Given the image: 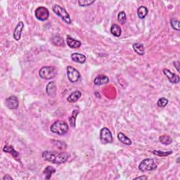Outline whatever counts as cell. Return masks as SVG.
Returning a JSON list of instances; mask_svg holds the SVG:
<instances>
[{"label": "cell", "mask_w": 180, "mask_h": 180, "mask_svg": "<svg viewBox=\"0 0 180 180\" xmlns=\"http://www.w3.org/2000/svg\"><path fill=\"white\" fill-rule=\"evenodd\" d=\"M111 32L115 37H120L122 33L121 27L117 24H113L111 27Z\"/></svg>", "instance_id": "obj_20"}, {"label": "cell", "mask_w": 180, "mask_h": 180, "mask_svg": "<svg viewBox=\"0 0 180 180\" xmlns=\"http://www.w3.org/2000/svg\"><path fill=\"white\" fill-rule=\"evenodd\" d=\"M100 139L101 143L103 144H111L113 142V139L111 132L108 128H103L100 132Z\"/></svg>", "instance_id": "obj_6"}, {"label": "cell", "mask_w": 180, "mask_h": 180, "mask_svg": "<svg viewBox=\"0 0 180 180\" xmlns=\"http://www.w3.org/2000/svg\"><path fill=\"white\" fill-rule=\"evenodd\" d=\"M42 158L45 161L54 164H62L68 158V153L66 152L57 151H44L42 153Z\"/></svg>", "instance_id": "obj_1"}, {"label": "cell", "mask_w": 180, "mask_h": 180, "mask_svg": "<svg viewBox=\"0 0 180 180\" xmlns=\"http://www.w3.org/2000/svg\"><path fill=\"white\" fill-rule=\"evenodd\" d=\"M163 73L164 75L168 78V80L172 84H177L179 82V77L177 75L172 73L170 70L168 69H163Z\"/></svg>", "instance_id": "obj_10"}, {"label": "cell", "mask_w": 180, "mask_h": 180, "mask_svg": "<svg viewBox=\"0 0 180 180\" xmlns=\"http://www.w3.org/2000/svg\"><path fill=\"white\" fill-rule=\"evenodd\" d=\"M173 65H174V66H175L176 69L177 70V71L179 72V61H174Z\"/></svg>", "instance_id": "obj_31"}, {"label": "cell", "mask_w": 180, "mask_h": 180, "mask_svg": "<svg viewBox=\"0 0 180 180\" xmlns=\"http://www.w3.org/2000/svg\"><path fill=\"white\" fill-rule=\"evenodd\" d=\"M67 76L68 80L71 82H78L81 77L79 71H77L75 68L70 66V65L67 67Z\"/></svg>", "instance_id": "obj_7"}, {"label": "cell", "mask_w": 180, "mask_h": 180, "mask_svg": "<svg viewBox=\"0 0 180 180\" xmlns=\"http://www.w3.org/2000/svg\"><path fill=\"white\" fill-rule=\"evenodd\" d=\"M134 179H147V177L146 176H141V177H136Z\"/></svg>", "instance_id": "obj_33"}, {"label": "cell", "mask_w": 180, "mask_h": 180, "mask_svg": "<svg viewBox=\"0 0 180 180\" xmlns=\"http://www.w3.org/2000/svg\"><path fill=\"white\" fill-rule=\"evenodd\" d=\"M3 179L4 180H12L13 178L9 175V174H6V175L3 177Z\"/></svg>", "instance_id": "obj_32"}, {"label": "cell", "mask_w": 180, "mask_h": 180, "mask_svg": "<svg viewBox=\"0 0 180 180\" xmlns=\"http://www.w3.org/2000/svg\"><path fill=\"white\" fill-rule=\"evenodd\" d=\"M81 96H82V93L80 91H75L70 94L67 98V101L70 103H75L80 99Z\"/></svg>", "instance_id": "obj_16"}, {"label": "cell", "mask_w": 180, "mask_h": 180, "mask_svg": "<svg viewBox=\"0 0 180 180\" xmlns=\"http://www.w3.org/2000/svg\"><path fill=\"white\" fill-rule=\"evenodd\" d=\"M168 100L166 98L163 97V98H159V100L158 101V103H157V106H158V107H160V108H164L168 105Z\"/></svg>", "instance_id": "obj_30"}, {"label": "cell", "mask_w": 180, "mask_h": 180, "mask_svg": "<svg viewBox=\"0 0 180 180\" xmlns=\"http://www.w3.org/2000/svg\"><path fill=\"white\" fill-rule=\"evenodd\" d=\"M108 82H109L108 77L104 75H98L97 77H95L94 80V85L97 86L106 85V84H107V83H108Z\"/></svg>", "instance_id": "obj_13"}, {"label": "cell", "mask_w": 180, "mask_h": 180, "mask_svg": "<svg viewBox=\"0 0 180 180\" xmlns=\"http://www.w3.org/2000/svg\"><path fill=\"white\" fill-rule=\"evenodd\" d=\"M46 92L50 97L54 98L57 96V85H56L55 82L52 81V82L48 83L46 87Z\"/></svg>", "instance_id": "obj_11"}, {"label": "cell", "mask_w": 180, "mask_h": 180, "mask_svg": "<svg viewBox=\"0 0 180 180\" xmlns=\"http://www.w3.org/2000/svg\"><path fill=\"white\" fill-rule=\"evenodd\" d=\"M52 10L55 14H57L58 16H59L63 21L66 23L68 24H70L72 23L71 19H70V15L66 11L63 7L58 4H55L52 6Z\"/></svg>", "instance_id": "obj_3"}, {"label": "cell", "mask_w": 180, "mask_h": 180, "mask_svg": "<svg viewBox=\"0 0 180 180\" xmlns=\"http://www.w3.org/2000/svg\"><path fill=\"white\" fill-rule=\"evenodd\" d=\"M157 168V165L154 160L151 158H146L143 160L139 165V169L142 172L154 170Z\"/></svg>", "instance_id": "obj_5"}, {"label": "cell", "mask_w": 180, "mask_h": 180, "mask_svg": "<svg viewBox=\"0 0 180 180\" xmlns=\"http://www.w3.org/2000/svg\"><path fill=\"white\" fill-rule=\"evenodd\" d=\"M56 41L55 43H54V44L56 46H63L64 45V42H63V38H61L59 36H56L54 38H52V42Z\"/></svg>", "instance_id": "obj_28"}, {"label": "cell", "mask_w": 180, "mask_h": 180, "mask_svg": "<svg viewBox=\"0 0 180 180\" xmlns=\"http://www.w3.org/2000/svg\"><path fill=\"white\" fill-rule=\"evenodd\" d=\"M3 151L5 152V153H8L11 154V155L14 157H15V158H18V157L19 156V153H18L16 150H15V149H14V147L11 145H8V144H6V145L4 147Z\"/></svg>", "instance_id": "obj_18"}, {"label": "cell", "mask_w": 180, "mask_h": 180, "mask_svg": "<svg viewBox=\"0 0 180 180\" xmlns=\"http://www.w3.org/2000/svg\"><path fill=\"white\" fill-rule=\"evenodd\" d=\"M66 42L68 47L72 48V49H77V48L80 47L81 45H82V43H81L80 41L73 39V38H72L70 36L67 37Z\"/></svg>", "instance_id": "obj_14"}, {"label": "cell", "mask_w": 180, "mask_h": 180, "mask_svg": "<svg viewBox=\"0 0 180 180\" xmlns=\"http://www.w3.org/2000/svg\"><path fill=\"white\" fill-rule=\"evenodd\" d=\"M50 130L53 133L62 136L68 132V125L65 121L58 120L55 122L54 124H52V125L50 128Z\"/></svg>", "instance_id": "obj_2"}, {"label": "cell", "mask_w": 180, "mask_h": 180, "mask_svg": "<svg viewBox=\"0 0 180 180\" xmlns=\"http://www.w3.org/2000/svg\"><path fill=\"white\" fill-rule=\"evenodd\" d=\"M79 114V110H78L77 108L75 109V110H73V113H72V115L68 119V121H69V124L70 125V126L72 127V128H75V120H76V117H77V115Z\"/></svg>", "instance_id": "obj_21"}, {"label": "cell", "mask_w": 180, "mask_h": 180, "mask_svg": "<svg viewBox=\"0 0 180 180\" xmlns=\"http://www.w3.org/2000/svg\"><path fill=\"white\" fill-rule=\"evenodd\" d=\"M118 140L125 145L130 146L132 145V141L130 138H128L125 134L123 132H119L118 134Z\"/></svg>", "instance_id": "obj_17"}, {"label": "cell", "mask_w": 180, "mask_h": 180, "mask_svg": "<svg viewBox=\"0 0 180 180\" xmlns=\"http://www.w3.org/2000/svg\"><path fill=\"white\" fill-rule=\"evenodd\" d=\"M35 16L36 19L41 21H44L48 19L49 16V11L44 6H40L35 10Z\"/></svg>", "instance_id": "obj_8"}, {"label": "cell", "mask_w": 180, "mask_h": 180, "mask_svg": "<svg viewBox=\"0 0 180 180\" xmlns=\"http://www.w3.org/2000/svg\"><path fill=\"white\" fill-rule=\"evenodd\" d=\"M95 2L94 0H79L78 1V4L80 6H91L92 4Z\"/></svg>", "instance_id": "obj_27"}, {"label": "cell", "mask_w": 180, "mask_h": 180, "mask_svg": "<svg viewBox=\"0 0 180 180\" xmlns=\"http://www.w3.org/2000/svg\"><path fill=\"white\" fill-rule=\"evenodd\" d=\"M39 75L42 79L51 80L57 75V70H56L54 67L45 66L40 70Z\"/></svg>", "instance_id": "obj_4"}, {"label": "cell", "mask_w": 180, "mask_h": 180, "mask_svg": "<svg viewBox=\"0 0 180 180\" xmlns=\"http://www.w3.org/2000/svg\"><path fill=\"white\" fill-rule=\"evenodd\" d=\"M71 59L76 63H79L82 64L86 61V58L85 56L82 54H80V53H74V54H71Z\"/></svg>", "instance_id": "obj_15"}, {"label": "cell", "mask_w": 180, "mask_h": 180, "mask_svg": "<svg viewBox=\"0 0 180 180\" xmlns=\"http://www.w3.org/2000/svg\"><path fill=\"white\" fill-rule=\"evenodd\" d=\"M153 153L154 155L158 156L160 157H165V156H168L169 155H171L172 153V151H153Z\"/></svg>", "instance_id": "obj_26"}, {"label": "cell", "mask_w": 180, "mask_h": 180, "mask_svg": "<svg viewBox=\"0 0 180 180\" xmlns=\"http://www.w3.org/2000/svg\"><path fill=\"white\" fill-rule=\"evenodd\" d=\"M23 27H24V24L22 21L19 22V23L17 24L16 28H15L14 32V37L16 41H19V40L21 39V33H22L23 30Z\"/></svg>", "instance_id": "obj_12"}, {"label": "cell", "mask_w": 180, "mask_h": 180, "mask_svg": "<svg viewBox=\"0 0 180 180\" xmlns=\"http://www.w3.org/2000/svg\"><path fill=\"white\" fill-rule=\"evenodd\" d=\"M118 22L120 23L121 24H125L127 21V16L126 14L124 11H120L118 15Z\"/></svg>", "instance_id": "obj_25"}, {"label": "cell", "mask_w": 180, "mask_h": 180, "mask_svg": "<svg viewBox=\"0 0 180 180\" xmlns=\"http://www.w3.org/2000/svg\"><path fill=\"white\" fill-rule=\"evenodd\" d=\"M56 172V169L54 168H53L52 166H47L46 168L43 171V174H44L45 177H46L47 179H49L52 177V174H54Z\"/></svg>", "instance_id": "obj_23"}, {"label": "cell", "mask_w": 180, "mask_h": 180, "mask_svg": "<svg viewBox=\"0 0 180 180\" xmlns=\"http://www.w3.org/2000/svg\"><path fill=\"white\" fill-rule=\"evenodd\" d=\"M160 142L165 145H169L172 142V139L170 136L168 135H161L159 137Z\"/></svg>", "instance_id": "obj_24"}, {"label": "cell", "mask_w": 180, "mask_h": 180, "mask_svg": "<svg viewBox=\"0 0 180 180\" xmlns=\"http://www.w3.org/2000/svg\"><path fill=\"white\" fill-rule=\"evenodd\" d=\"M148 9L146 8V6H141L140 7H139V9L137 10V15L139 19H145L146 16L148 14Z\"/></svg>", "instance_id": "obj_22"}, {"label": "cell", "mask_w": 180, "mask_h": 180, "mask_svg": "<svg viewBox=\"0 0 180 180\" xmlns=\"http://www.w3.org/2000/svg\"><path fill=\"white\" fill-rule=\"evenodd\" d=\"M170 24L172 28L174 30H177V31H179L180 30V25H179V21H177L175 19H172L170 21Z\"/></svg>", "instance_id": "obj_29"}, {"label": "cell", "mask_w": 180, "mask_h": 180, "mask_svg": "<svg viewBox=\"0 0 180 180\" xmlns=\"http://www.w3.org/2000/svg\"><path fill=\"white\" fill-rule=\"evenodd\" d=\"M133 49L134 50V52L139 55L143 56L145 54L144 45L139 44V43H134V44H133Z\"/></svg>", "instance_id": "obj_19"}, {"label": "cell", "mask_w": 180, "mask_h": 180, "mask_svg": "<svg viewBox=\"0 0 180 180\" xmlns=\"http://www.w3.org/2000/svg\"><path fill=\"white\" fill-rule=\"evenodd\" d=\"M6 106L9 109L11 110H14V109H17L19 106V101L16 96H11L10 97L7 98L6 99Z\"/></svg>", "instance_id": "obj_9"}]
</instances>
